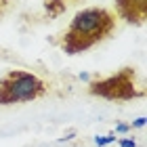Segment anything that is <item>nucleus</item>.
<instances>
[{
    "mask_svg": "<svg viewBox=\"0 0 147 147\" xmlns=\"http://www.w3.org/2000/svg\"><path fill=\"white\" fill-rule=\"evenodd\" d=\"M118 19L105 6H88L78 11L69 25L55 38V44L65 55L76 57L107 40L116 30Z\"/></svg>",
    "mask_w": 147,
    "mask_h": 147,
    "instance_id": "nucleus-1",
    "label": "nucleus"
},
{
    "mask_svg": "<svg viewBox=\"0 0 147 147\" xmlns=\"http://www.w3.org/2000/svg\"><path fill=\"white\" fill-rule=\"evenodd\" d=\"M88 95L105 101H132V99H143L145 90L137 84V69L132 65L116 69L109 76L95 78L88 82Z\"/></svg>",
    "mask_w": 147,
    "mask_h": 147,
    "instance_id": "nucleus-2",
    "label": "nucleus"
},
{
    "mask_svg": "<svg viewBox=\"0 0 147 147\" xmlns=\"http://www.w3.org/2000/svg\"><path fill=\"white\" fill-rule=\"evenodd\" d=\"M46 92H49L46 82L32 71L9 69L4 76H0V107L38 101Z\"/></svg>",
    "mask_w": 147,
    "mask_h": 147,
    "instance_id": "nucleus-3",
    "label": "nucleus"
},
{
    "mask_svg": "<svg viewBox=\"0 0 147 147\" xmlns=\"http://www.w3.org/2000/svg\"><path fill=\"white\" fill-rule=\"evenodd\" d=\"M113 9L120 19H124L128 25L141 28L147 19V0H113Z\"/></svg>",
    "mask_w": 147,
    "mask_h": 147,
    "instance_id": "nucleus-4",
    "label": "nucleus"
},
{
    "mask_svg": "<svg viewBox=\"0 0 147 147\" xmlns=\"http://www.w3.org/2000/svg\"><path fill=\"white\" fill-rule=\"evenodd\" d=\"M42 9L49 19H57L67 11V2L65 0H42Z\"/></svg>",
    "mask_w": 147,
    "mask_h": 147,
    "instance_id": "nucleus-5",
    "label": "nucleus"
},
{
    "mask_svg": "<svg viewBox=\"0 0 147 147\" xmlns=\"http://www.w3.org/2000/svg\"><path fill=\"white\" fill-rule=\"evenodd\" d=\"M13 2H15V0H0V19H2V17L6 15V13L11 11Z\"/></svg>",
    "mask_w": 147,
    "mask_h": 147,
    "instance_id": "nucleus-6",
    "label": "nucleus"
},
{
    "mask_svg": "<svg viewBox=\"0 0 147 147\" xmlns=\"http://www.w3.org/2000/svg\"><path fill=\"white\" fill-rule=\"evenodd\" d=\"M111 141H116V137H103V139H97L99 145H105V143H111Z\"/></svg>",
    "mask_w": 147,
    "mask_h": 147,
    "instance_id": "nucleus-7",
    "label": "nucleus"
},
{
    "mask_svg": "<svg viewBox=\"0 0 147 147\" xmlns=\"http://www.w3.org/2000/svg\"><path fill=\"white\" fill-rule=\"evenodd\" d=\"M122 147H135V141H120Z\"/></svg>",
    "mask_w": 147,
    "mask_h": 147,
    "instance_id": "nucleus-8",
    "label": "nucleus"
},
{
    "mask_svg": "<svg viewBox=\"0 0 147 147\" xmlns=\"http://www.w3.org/2000/svg\"><path fill=\"white\" fill-rule=\"evenodd\" d=\"M65 2H67V6H69V4H74V2H80V0H65Z\"/></svg>",
    "mask_w": 147,
    "mask_h": 147,
    "instance_id": "nucleus-9",
    "label": "nucleus"
}]
</instances>
